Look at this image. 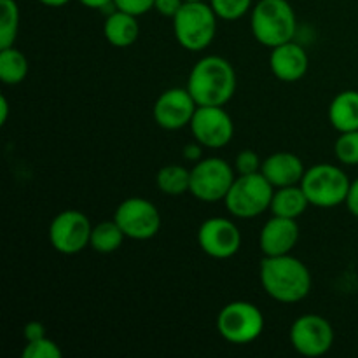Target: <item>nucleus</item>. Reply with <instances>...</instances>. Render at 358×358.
Masks as SVG:
<instances>
[{"mask_svg": "<svg viewBox=\"0 0 358 358\" xmlns=\"http://www.w3.org/2000/svg\"><path fill=\"white\" fill-rule=\"evenodd\" d=\"M259 280L264 292L282 304L301 303L311 290L310 269L290 254L262 259Z\"/></svg>", "mask_w": 358, "mask_h": 358, "instance_id": "obj_1", "label": "nucleus"}, {"mask_svg": "<svg viewBox=\"0 0 358 358\" xmlns=\"http://www.w3.org/2000/svg\"><path fill=\"white\" fill-rule=\"evenodd\" d=\"M236 72L222 56L210 55L192 66L187 90L198 107H224L236 93Z\"/></svg>", "mask_w": 358, "mask_h": 358, "instance_id": "obj_2", "label": "nucleus"}, {"mask_svg": "<svg viewBox=\"0 0 358 358\" xmlns=\"http://www.w3.org/2000/svg\"><path fill=\"white\" fill-rule=\"evenodd\" d=\"M252 34L266 48L294 41L297 20L289 0H259L252 9Z\"/></svg>", "mask_w": 358, "mask_h": 358, "instance_id": "obj_3", "label": "nucleus"}, {"mask_svg": "<svg viewBox=\"0 0 358 358\" xmlns=\"http://www.w3.org/2000/svg\"><path fill=\"white\" fill-rule=\"evenodd\" d=\"M219 16L208 2H184L173 17V34L187 51H203L213 42Z\"/></svg>", "mask_w": 358, "mask_h": 358, "instance_id": "obj_4", "label": "nucleus"}, {"mask_svg": "<svg viewBox=\"0 0 358 358\" xmlns=\"http://www.w3.org/2000/svg\"><path fill=\"white\" fill-rule=\"evenodd\" d=\"M348 175L336 164L320 163L308 168L301 180L304 194L311 206L317 208H336L345 205L350 191Z\"/></svg>", "mask_w": 358, "mask_h": 358, "instance_id": "obj_5", "label": "nucleus"}, {"mask_svg": "<svg viewBox=\"0 0 358 358\" xmlns=\"http://www.w3.org/2000/svg\"><path fill=\"white\" fill-rule=\"evenodd\" d=\"M273 194L275 187L262 173L236 175L224 203L236 219H254L269 210Z\"/></svg>", "mask_w": 358, "mask_h": 358, "instance_id": "obj_6", "label": "nucleus"}, {"mask_svg": "<svg viewBox=\"0 0 358 358\" xmlns=\"http://www.w3.org/2000/svg\"><path fill=\"white\" fill-rule=\"evenodd\" d=\"M264 315L248 301H233L217 315V331L220 338L233 345H248L264 332Z\"/></svg>", "mask_w": 358, "mask_h": 358, "instance_id": "obj_7", "label": "nucleus"}, {"mask_svg": "<svg viewBox=\"0 0 358 358\" xmlns=\"http://www.w3.org/2000/svg\"><path fill=\"white\" fill-rule=\"evenodd\" d=\"M236 178L234 166L220 157H205L191 168V192L203 203L224 201Z\"/></svg>", "mask_w": 358, "mask_h": 358, "instance_id": "obj_8", "label": "nucleus"}, {"mask_svg": "<svg viewBox=\"0 0 358 358\" xmlns=\"http://www.w3.org/2000/svg\"><path fill=\"white\" fill-rule=\"evenodd\" d=\"M93 224L79 210H65L49 224V243L63 255H76L90 247Z\"/></svg>", "mask_w": 358, "mask_h": 358, "instance_id": "obj_9", "label": "nucleus"}, {"mask_svg": "<svg viewBox=\"0 0 358 358\" xmlns=\"http://www.w3.org/2000/svg\"><path fill=\"white\" fill-rule=\"evenodd\" d=\"M114 220L119 224L126 238L145 241L156 236L161 229V213L145 198H128L115 208Z\"/></svg>", "mask_w": 358, "mask_h": 358, "instance_id": "obj_10", "label": "nucleus"}, {"mask_svg": "<svg viewBox=\"0 0 358 358\" xmlns=\"http://www.w3.org/2000/svg\"><path fill=\"white\" fill-rule=\"evenodd\" d=\"M290 345L299 355L317 358L325 355L334 345V329L320 315H301L289 332Z\"/></svg>", "mask_w": 358, "mask_h": 358, "instance_id": "obj_11", "label": "nucleus"}, {"mask_svg": "<svg viewBox=\"0 0 358 358\" xmlns=\"http://www.w3.org/2000/svg\"><path fill=\"white\" fill-rule=\"evenodd\" d=\"M189 128L196 142L208 149H222L234 135V122L224 107H198Z\"/></svg>", "mask_w": 358, "mask_h": 358, "instance_id": "obj_12", "label": "nucleus"}, {"mask_svg": "<svg viewBox=\"0 0 358 358\" xmlns=\"http://www.w3.org/2000/svg\"><path fill=\"white\" fill-rule=\"evenodd\" d=\"M198 243L208 257L231 259L241 248V233L236 224L224 217H212L198 229Z\"/></svg>", "mask_w": 358, "mask_h": 358, "instance_id": "obj_13", "label": "nucleus"}, {"mask_svg": "<svg viewBox=\"0 0 358 358\" xmlns=\"http://www.w3.org/2000/svg\"><path fill=\"white\" fill-rule=\"evenodd\" d=\"M198 103L187 87H170L157 96L152 114L157 126L168 131H177L191 124Z\"/></svg>", "mask_w": 358, "mask_h": 358, "instance_id": "obj_14", "label": "nucleus"}, {"mask_svg": "<svg viewBox=\"0 0 358 358\" xmlns=\"http://www.w3.org/2000/svg\"><path fill=\"white\" fill-rule=\"evenodd\" d=\"M297 241H299V226L296 219H285L278 215H273L262 226L259 234V247L264 257L290 254L296 248Z\"/></svg>", "mask_w": 358, "mask_h": 358, "instance_id": "obj_15", "label": "nucleus"}, {"mask_svg": "<svg viewBox=\"0 0 358 358\" xmlns=\"http://www.w3.org/2000/svg\"><path fill=\"white\" fill-rule=\"evenodd\" d=\"M269 66L273 76L282 83H297L306 76L310 59L303 45L290 41L271 49Z\"/></svg>", "mask_w": 358, "mask_h": 358, "instance_id": "obj_16", "label": "nucleus"}, {"mask_svg": "<svg viewBox=\"0 0 358 358\" xmlns=\"http://www.w3.org/2000/svg\"><path fill=\"white\" fill-rule=\"evenodd\" d=\"M261 173L275 189L297 185L303 180L306 168L294 152H275L262 161Z\"/></svg>", "mask_w": 358, "mask_h": 358, "instance_id": "obj_17", "label": "nucleus"}, {"mask_svg": "<svg viewBox=\"0 0 358 358\" xmlns=\"http://www.w3.org/2000/svg\"><path fill=\"white\" fill-rule=\"evenodd\" d=\"M136 17L138 16L124 10H112L103 24V35L108 44L114 48H129L135 44L140 37V23Z\"/></svg>", "mask_w": 358, "mask_h": 358, "instance_id": "obj_18", "label": "nucleus"}, {"mask_svg": "<svg viewBox=\"0 0 358 358\" xmlns=\"http://www.w3.org/2000/svg\"><path fill=\"white\" fill-rule=\"evenodd\" d=\"M329 121L339 133L358 129V91H343L331 101Z\"/></svg>", "mask_w": 358, "mask_h": 358, "instance_id": "obj_19", "label": "nucleus"}, {"mask_svg": "<svg viewBox=\"0 0 358 358\" xmlns=\"http://www.w3.org/2000/svg\"><path fill=\"white\" fill-rule=\"evenodd\" d=\"M308 206H310V201H308L301 184H297L275 189L269 210H271L273 215L285 217V219H297V217L306 212Z\"/></svg>", "mask_w": 358, "mask_h": 358, "instance_id": "obj_20", "label": "nucleus"}, {"mask_svg": "<svg viewBox=\"0 0 358 358\" xmlns=\"http://www.w3.org/2000/svg\"><path fill=\"white\" fill-rule=\"evenodd\" d=\"M28 70H30V63L20 49L14 45L0 49V80L3 84L7 86L21 84L27 79Z\"/></svg>", "mask_w": 358, "mask_h": 358, "instance_id": "obj_21", "label": "nucleus"}, {"mask_svg": "<svg viewBox=\"0 0 358 358\" xmlns=\"http://www.w3.org/2000/svg\"><path fill=\"white\" fill-rule=\"evenodd\" d=\"M124 240L126 234L122 233V229L114 219L103 220V222H98L96 226H93L90 247L100 254H112L122 247Z\"/></svg>", "mask_w": 358, "mask_h": 358, "instance_id": "obj_22", "label": "nucleus"}, {"mask_svg": "<svg viewBox=\"0 0 358 358\" xmlns=\"http://www.w3.org/2000/svg\"><path fill=\"white\" fill-rule=\"evenodd\" d=\"M156 184L163 194L182 196L191 189V170L182 164H166L157 171Z\"/></svg>", "mask_w": 358, "mask_h": 358, "instance_id": "obj_23", "label": "nucleus"}, {"mask_svg": "<svg viewBox=\"0 0 358 358\" xmlns=\"http://www.w3.org/2000/svg\"><path fill=\"white\" fill-rule=\"evenodd\" d=\"M20 30V7L16 0H0V49L14 45Z\"/></svg>", "mask_w": 358, "mask_h": 358, "instance_id": "obj_24", "label": "nucleus"}, {"mask_svg": "<svg viewBox=\"0 0 358 358\" xmlns=\"http://www.w3.org/2000/svg\"><path fill=\"white\" fill-rule=\"evenodd\" d=\"M334 154L339 163L346 166H357L358 164V129L355 131L339 133L334 143Z\"/></svg>", "mask_w": 358, "mask_h": 358, "instance_id": "obj_25", "label": "nucleus"}, {"mask_svg": "<svg viewBox=\"0 0 358 358\" xmlns=\"http://www.w3.org/2000/svg\"><path fill=\"white\" fill-rule=\"evenodd\" d=\"M219 20L234 21L243 17L252 9V0H210Z\"/></svg>", "mask_w": 358, "mask_h": 358, "instance_id": "obj_26", "label": "nucleus"}, {"mask_svg": "<svg viewBox=\"0 0 358 358\" xmlns=\"http://www.w3.org/2000/svg\"><path fill=\"white\" fill-rule=\"evenodd\" d=\"M23 358H62L63 352L58 345H56L52 339H49L48 336L41 339H35V341L24 343V348L21 352Z\"/></svg>", "mask_w": 358, "mask_h": 358, "instance_id": "obj_27", "label": "nucleus"}, {"mask_svg": "<svg viewBox=\"0 0 358 358\" xmlns=\"http://www.w3.org/2000/svg\"><path fill=\"white\" fill-rule=\"evenodd\" d=\"M234 171L236 175H252V173H261L262 159L255 150L245 149L236 154L234 157Z\"/></svg>", "mask_w": 358, "mask_h": 358, "instance_id": "obj_28", "label": "nucleus"}, {"mask_svg": "<svg viewBox=\"0 0 358 358\" xmlns=\"http://www.w3.org/2000/svg\"><path fill=\"white\" fill-rule=\"evenodd\" d=\"M156 0H114V7L124 13L133 14V16H142L150 9H154Z\"/></svg>", "mask_w": 358, "mask_h": 358, "instance_id": "obj_29", "label": "nucleus"}, {"mask_svg": "<svg viewBox=\"0 0 358 358\" xmlns=\"http://www.w3.org/2000/svg\"><path fill=\"white\" fill-rule=\"evenodd\" d=\"M184 6V0H156L154 3V9L164 17H171L173 20L178 14V10Z\"/></svg>", "mask_w": 358, "mask_h": 358, "instance_id": "obj_30", "label": "nucleus"}, {"mask_svg": "<svg viewBox=\"0 0 358 358\" xmlns=\"http://www.w3.org/2000/svg\"><path fill=\"white\" fill-rule=\"evenodd\" d=\"M44 336H45V327H44V324H42V322H37V320L28 322V324L23 327L24 343L35 341V339L44 338Z\"/></svg>", "mask_w": 358, "mask_h": 358, "instance_id": "obj_31", "label": "nucleus"}, {"mask_svg": "<svg viewBox=\"0 0 358 358\" xmlns=\"http://www.w3.org/2000/svg\"><path fill=\"white\" fill-rule=\"evenodd\" d=\"M345 205L346 208L350 210V213L355 215L358 219V178L357 180H353L352 185H350V191H348V196H346Z\"/></svg>", "mask_w": 358, "mask_h": 358, "instance_id": "obj_32", "label": "nucleus"}, {"mask_svg": "<svg viewBox=\"0 0 358 358\" xmlns=\"http://www.w3.org/2000/svg\"><path fill=\"white\" fill-rule=\"evenodd\" d=\"M201 143L194 142V143H187L184 149V157L187 161H191V163H198L199 159H203L201 157Z\"/></svg>", "mask_w": 358, "mask_h": 358, "instance_id": "obj_33", "label": "nucleus"}, {"mask_svg": "<svg viewBox=\"0 0 358 358\" xmlns=\"http://www.w3.org/2000/svg\"><path fill=\"white\" fill-rule=\"evenodd\" d=\"M84 7L87 9H107V7H114V0H79Z\"/></svg>", "mask_w": 358, "mask_h": 358, "instance_id": "obj_34", "label": "nucleus"}, {"mask_svg": "<svg viewBox=\"0 0 358 358\" xmlns=\"http://www.w3.org/2000/svg\"><path fill=\"white\" fill-rule=\"evenodd\" d=\"M7 114H9V103H7V98H0V124H6L7 122Z\"/></svg>", "mask_w": 358, "mask_h": 358, "instance_id": "obj_35", "label": "nucleus"}, {"mask_svg": "<svg viewBox=\"0 0 358 358\" xmlns=\"http://www.w3.org/2000/svg\"><path fill=\"white\" fill-rule=\"evenodd\" d=\"M38 2L44 3V6L48 7H62V6H66L70 0H38Z\"/></svg>", "mask_w": 358, "mask_h": 358, "instance_id": "obj_36", "label": "nucleus"}, {"mask_svg": "<svg viewBox=\"0 0 358 358\" xmlns=\"http://www.w3.org/2000/svg\"><path fill=\"white\" fill-rule=\"evenodd\" d=\"M184 2H206V0H184Z\"/></svg>", "mask_w": 358, "mask_h": 358, "instance_id": "obj_37", "label": "nucleus"}]
</instances>
